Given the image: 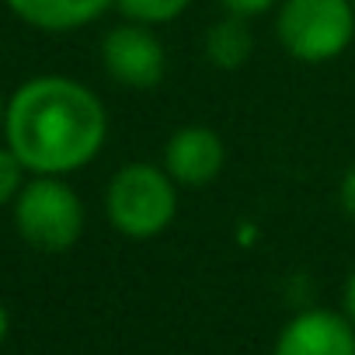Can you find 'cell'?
Wrapping results in <instances>:
<instances>
[{"label":"cell","mask_w":355,"mask_h":355,"mask_svg":"<svg viewBox=\"0 0 355 355\" xmlns=\"http://www.w3.org/2000/svg\"><path fill=\"white\" fill-rule=\"evenodd\" d=\"M101 63L115 84L146 91V87H157L164 80L167 53L150 25L125 21V25H115L101 39Z\"/></svg>","instance_id":"5"},{"label":"cell","mask_w":355,"mask_h":355,"mask_svg":"<svg viewBox=\"0 0 355 355\" xmlns=\"http://www.w3.org/2000/svg\"><path fill=\"white\" fill-rule=\"evenodd\" d=\"M108 136L101 98L63 73L25 80L4 115V139L32 174H73L87 167Z\"/></svg>","instance_id":"1"},{"label":"cell","mask_w":355,"mask_h":355,"mask_svg":"<svg viewBox=\"0 0 355 355\" xmlns=\"http://www.w3.org/2000/svg\"><path fill=\"white\" fill-rule=\"evenodd\" d=\"M275 35L296 63H331L355 39V0H279Z\"/></svg>","instance_id":"3"},{"label":"cell","mask_w":355,"mask_h":355,"mask_svg":"<svg viewBox=\"0 0 355 355\" xmlns=\"http://www.w3.org/2000/svg\"><path fill=\"white\" fill-rule=\"evenodd\" d=\"M21 189H25V164L11 146H0V206H15Z\"/></svg>","instance_id":"11"},{"label":"cell","mask_w":355,"mask_h":355,"mask_svg":"<svg viewBox=\"0 0 355 355\" xmlns=\"http://www.w3.org/2000/svg\"><path fill=\"white\" fill-rule=\"evenodd\" d=\"M4 4L39 32H73L98 21L115 0H4Z\"/></svg>","instance_id":"8"},{"label":"cell","mask_w":355,"mask_h":355,"mask_svg":"<svg viewBox=\"0 0 355 355\" xmlns=\"http://www.w3.org/2000/svg\"><path fill=\"white\" fill-rule=\"evenodd\" d=\"M227 160V146L213 125H178L164 143V171L174 178V185L202 189L216 182Z\"/></svg>","instance_id":"6"},{"label":"cell","mask_w":355,"mask_h":355,"mask_svg":"<svg viewBox=\"0 0 355 355\" xmlns=\"http://www.w3.org/2000/svg\"><path fill=\"white\" fill-rule=\"evenodd\" d=\"M8 331H11V313H8V306H4V303H0V345H4Z\"/></svg>","instance_id":"15"},{"label":"cell","mask_w":355,"mask_h":355,"mask_svg":"<svg viewBox=\"0 0 355 355\" xmlns=\"http://www.w3.org/2000/svg\"><path fill=\"white\" fill-rule=\"evenodd\" d=\"M272 355H355V324L338 310H303L279 331Z\"/></svg>","instance_id":"7"},{"label":"cell","mask_w":355,"mask_h":355,"mask_svg":"<svg viewBox=\"0 0 355 355\" xmlns=\"http://www.w3.org/2000/svg\"><path fill=\"white\" fill-rule=\"evenodd\" d=\"M108 223L132 241H150L164 234L178 216V185L164 164L132 160L112 174L105 189Z\"/></svg>","instance_id":"2"},{"label":"cell","mask_w":355,"mask_h":355,"mask_svg":"<svg viewBox=\"0 0 355 355\" xmlns=\"http://www.w3.org/2000/svg\"><path fill=\"white\" fill-rule=\"evenodd\" d=\"M341 306H345V317L355 324V268L348 272L345 279V289H341Z\"/></svg>","instance_id":"14"},{"label":"cell","mask_w":355,"mask_h":355,"mask_svg":"<svg viewBox=\"0 0 355 355\" xmlns=\"http://www.w3.org/2000/svg\"><path fill=\"white\" fill-rule=\"evenodd\" d=\"M15 227L35 251L63 254L84 234V202L60 174H35L15 199Z\"/></svg>","instance_id":"4"},{"label":"cell","mask_w":355,"mask_h":355,"mask_svg":"<svg viewBox=\"0 0 355 355\" xmlns=\"http://www.w3.org/2000/svg\"><path fill=\"white\" fill-rule=\"evenodd\" d=\"M115 8L122 11L125 21H139V25H167L174 18H182L192 0H115Z\"/></svg>","instance_id":"10"},{"label":"cell","mask_w":355,"mask_h":355,"mask_svg":"<svg viewBox=\"0 0 355 355\" xmlns=\"http://www.w3.org/2000/svg\"><path fill=\"white\" fill-rule=\"evenodd\" d=\"M338 202H341V209L355 220V164H348V171L341 174V185H338Z\"/></svg>","instance_id":"13"},{"label":"cell","mask_w":355,"mask_h":355,"mask_svg":"<svg viewBox=\"0 0 355 355\" xmlns=\"http://www.w3.org/2000/svg\"><path fill=\"white\" fill-rule=\"evenodd\" d=\"M227 15H241V18H258L265 11H272L279 0H220Z\"/></svg>","instance_id":"12"},{"label":"cell","mask_w":355,"mask_h":355,"mask_svg":"<svg viewBox=\"0 0 355 355\" xmlns=\"http://www.w3.org/2000/svg\"><path fill=\"white\" fill-rule=\"evenodd\" d=\"M4 115H8V101L0 98V129H4Z\"/></svg>","instance_id":"16"},{"label":"cell","mask_w":355,"mask_h":355,"mask_svg":"<svg viewBox=\"0 0 355 355\" xmlns=\"http://www.w3.org/2000/svg\"><path fill=\"white\" fill-rule=\"evenodd\" d=\"M254 53V35L248 28V18L227 15L223 21L209 25L206 32V60L216 70H241Z\"/></svg>","instance_id":"9"}]
</instances>
